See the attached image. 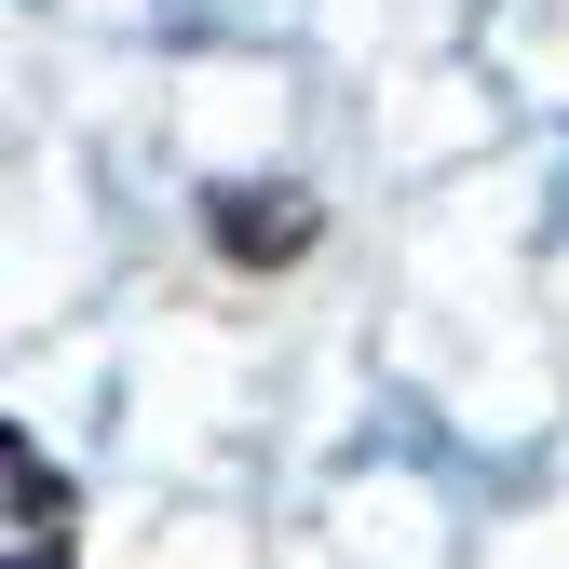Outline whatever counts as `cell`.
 Masks as SVG:
<instances>
[{
	"label": "cell",
	"mask_w": 569,
	"mask_h": 569,
	"mask_svg": "<svg viewBox=\"0 0 569 569\" xmlns=\"http://www.w3.org/2000/svg\"><path fill=\"white\" fill-rule=\"evenodd\" d=\"M14 569H68V475H41L28 435H14Z\"/></svg>",
	"instance_id": "6da1fadb"
},
{
	"label": "cell",
	"mask_w": 569,
	"mask_h": 569,
	"mask_svg": "<svg viewBox=\"0 0 569 569\" xmlns=\"http://www.w3.org/2000/svg\"><path fill=\"white\" fill-rule=\"evenodd\" d=\"M218 244L231 258H299L312 244V203H218Z\"/></svg>",
	"instance_id": "7a4b0ae2"
}]
</instances>
